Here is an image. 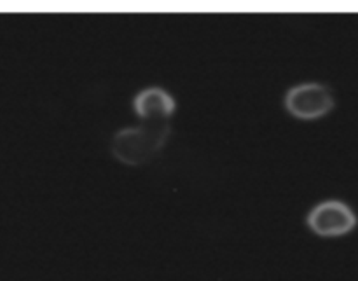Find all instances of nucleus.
<instances>
[{
	"mask_svg": "<svg viewBox=\"0 0 358 281\" xmlns=\"http://www.w3.org/2000/svg\"><path fill=\"white\" fill-rule=\"evenodd\" d=\"M168 133L170 126L164 121H145L142 126L124 128L112 138V154L121 163L142 166L163 149Z\"/></svg>",
	"mask_w": 358,
	"mask_h": 281,
	"instance_id": "nucleus-1",
	"label": "nucleus"
},
{
	"mask_svg": "<svg viewBox=\"0 0 358 281\" xmlns=\"http://www.w3.org/2000/svg\"><path fill=\"white\" fill-rule=\"evenodd\" d=\"M357 215L346 203L329 199L315 206L308 215V226L322 238H339L357 227Z\"/></svg>",
	"mask_w": 358,
	"mask_h": 281,
	"instance_id": "nucleus-2",
	"label": "nucleus"
},
{
	"mask_svg": "<svg viewBox=\"0 0 358 281\" xmlns=\"http://www.w3.org/2000/svg\"><path fill=\"white\" fill-rule=\"evenodd\" d=\"M285 107L299 119L324 117L334 108V94L325 84L304 82L287 93Z\"/></svg>",
	"mask_w": 358,
	"mask_h": 281,
	"instance_id": "nucleus-3",
	"label": "nucleus"
},
{
	"mask_svg": "<svg viewBox=\"0 0 358 281\" xmlns=\"http://www.w3.org/2000/svg\"><path fill=\"white\" fill-rule=\"evenodd\" d=\"M133 107L143 121H164L175 112V100L161 87H147L136 94Z\"/></svg>",
	"mask_w": 358,
	"mask_h": 281,
	"instance_id": "nucleus-4",
	"label": "nucleus"
}]
</instances>
